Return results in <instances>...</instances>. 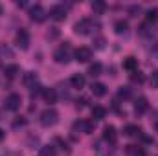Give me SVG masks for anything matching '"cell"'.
<instances>
[{
  "label": "cell",
  "instance_id": "cell-24",
  "mask_svg": "<svg viewBox=\"0 0 158 156\" xmlns=\"http://www.w3.org/2000/svg\"><path fill=\"white\" fill-rule=\"evenodd\" d=\"M127 151H129L132 156H145V151H143V149L134 147V145H129V147H127Z\"/></svg>",
  "mask_w": 158,
  "mask_h": 156
},
{
  "label": "cell",
  "instance_id": "cell-18",
  "mask_svg": "<svg viewBox=\"0 0 158 156\" xmlns=\"http://www.w3.org/2000/svg\"><path fill=\"white\" fill-rule=\"evenodd\" d=\"M136 66H138V63H136V59H134V57H129V59L123 63V68H125V70H129V72H136Z\"/></svg>",
  "mask_w": 158,
  "mask_h": 156
},
{
  "label": "cell",
  "instance_id": "cell-20",
  "mask_svg": "<svg viewBox=\"0 0 158 156\" xmlns=\"http://www.w3.org/2000/svg\"><path fill=\"white\" fill-rule=\"evenodd\" d=\"M40 156H57L55 147H53V145H44V147H40Z\"/></svg>",
  "mask_w": 158,
  "mask_h": 156
},
{
  "label": "cell",
  "instance_id": "cell-25",
  "mask_svg": "<svg viewBox=\"0 0 158 156\" xmlns=\"http://www.w3.org/2000/svg\"><path fill=\"white\" fill-rule=\"evenodd\" d=\"M92 9H94L96 13H101V11L105 9V4H103L101 0H96V2H92Z\"/></svg>",
  "mask_w": 158,
  "mask_h": 156
},
{
  "label": "cell",
  "instance_id": "cell-26",
  "mask_svg": "<svg viewBox=\"0 0 158 156\" xmlns=\"http://www.w3.org/2000/svg\"><path fill=\"white\" fill-rule=\"evenodd\" d=\"M118 96L123 97V99H127V97H131V90H129L127 86H121V88L118 90Z\"/></svg>",
  "mask_w": 158,
  "mask_h": 156
},
{
  "label": "cell",
  "instance_id": "cell-31",
  "mask_svg": "<svg viewBox=\"0 0 158 156\" xmlns=\"http://www.w3.org/2000/svg\"><path fill=\"white\" fill-rule=\"evenodd\" d=\"M0 13H2V7H0Z\"/></svg>",
  "mask_w": 158,
  "mask_h": 156
},
{
  "label": "cell",
  "instance_id": "cell-16",
  "mask_svg": "<svg viewBox=\"0 0 158 156\" xmlns=\"http://www.w3.org/2000/svg\"><path fill=\"white\" fill-rule=\"evenodd\" d=\"M35 83H37V76H35L33 72H28V74L24 76V84H26V86L33 88V86H35Z\"/></svg>",
  "mask_w": 158,
  "mask_h": 156
},
{
  "label": "cell",
  "instance_id": "cell-13",
  "mask_svg": "<svg viewBox=\"0 0 158 156\" xmlns=\"http://www.w3.org/2000/svg\"><path fill=\"white\" fill-rule=\"evenodd\" d=\"M90 90H92V94L98 96V97H101V96L107 94V86H105L103 83H94V84L90 86Z\"/></svg>",
  "mask_w": 158,
  "mask_h": 156
},
{
  "label": "cell",
  "instance_id": "cell-27",
  "mask_svg": "<svg viewBox=\"0 0 158 156\" xmlns=\"http://www.w3.org/2000/svg\"><path fill=\"white\" fill-rule=\"evenodd\" d=\"M131 79H132V81H138V83H142V81H143V76H142L140 72H132Z\"/></svg>",
  "mask_w": 158,
  "mask_h": 156
},
{
  "label": "cell",
  "instance_id": "cell-8",
  "mask_svg": "<svg viewBox=\"0 0 158 156\" xmlns=\"http://www.w3.org/2000/svg\"><path fill=\"white\" fill-rule=\"evenodd\" d=\"M103 140L109 142V143H116L118 132H116V129H114L112 125H107V127H105V130H103Z\"/></svg>",
  "mask_w": 158,
  "mask_h": 156
},
{
  "label": "cell",
  "instance_id": "cell-7",
  "mask_svg": "<svg viewBox=\"0 0 158 156\" xmlns=\"http://www.w3.org/2000/svg\"><path fill=\"white\" fill-rule=\"evenodd\" d=\"M76 33L77 35H88L90 33V30H92V22L90 20H86V18H83V20H79L77 24H76Z\"/></svg>",
  "mask_w": 158,
  "mask_h": 156
},
{
  "label": "cell",
  "instance_id": "cell-22",
  "mask_svg": "<svg viewBox=\"0 0 158 156\" xmlns=\"http://www.w3.org/2000/svg\"><path fill=\"white\" fill-rule=\"evenodd\" d=\"M114 31L119 33V35L125 33V31H127V22H125V20H118V22L114 24Z\"/></svg>",
  "mask_w": 158,
  "mask_h": 156
},
{
  "label": "cell",
  "instance_id": "cell-15",
  "mask_svg": "<svg viewBox=\"0 0 158 156\" xmlns=\"http://www.w3.org/2000/svg\"><path fill=\"white\" fill-rule=\"evenodd\" d=\"M70 83H72L74 88H83V86H85V77H83L81 74H76V76H72Z\"/></svg>",
  "mask_w": 158,
  "mask_h": 156
},
{
  "label": "cell",
  "instance_id": "cell-28",
  "mask_svg": "<svg viewBox=\"0 0 158 156\" xmlns=\"http://www.w3.org/2000/svg\"><path fill=\"white\" fill-rule=\"evenodd\" d=\"M151 84L158 88V72H153V76H151Z\"/></svg>",
  "mask_w": 158,
  "mask_h": 156
},
{
  "label": "cell",
  "instance_id": "cell-17",
  "mask_svg": "<svg viewBox=\"0 0 158 156\" xmlns=\"http://www.w3.org/2000/svg\"><path fill=\"white\" fill-rule=\"evenodd\" d=\"M145 18H147V22H149V24H156V22H158V9H156V7L149 9V11H147V15H145Z\"/></svg>",
  "mask_w": 158,
  "mask_h": 156
},
{
  "label": "cell",
  "instance_id": "cell-19",
  "mask_svg": "<svg viewBox=\"0 0 158 156\" xmlns=\"http://www.w3.org/2000/svg\"><path fill=\"white\" fill-rule=\"evenodd\" d=\"M101 70H103V66H101L99 63H92V64H90V68H88V74H90L92 77H96V76H99V74H101Z\"/></svg>",
  "mask_w": 158,
  "mask_h": 156
},
{
  "label": "cell",
  "instance_id": "cell-14",
  "mask_svg": "<svg viewBox=\"0 0 158 156\" xmlns=\"http://www.w3.org/2000/svg\"><path fill=\"white\" fill-rule=\"evenodd\" d=\"M147 99L145 97H138L136 99V103H134V110H136V114H143L145 110H147Z\"/></svg>",
  "mask_w": 158,
  "mask_h": 156
},
{
  "label": "cell",
  "instance_id": "cell-23",
  "mask_svg": "<svg viewBox=\"0 0 158 156\" xmlns=\"http://www.w3.org/2000/svg\"><path fill=\"white\" fill-rule=\"evenodd\" d=\"M19 74V66L17 64H9V66H6V76L7 77H15Z\"/></svg>",
  "mask_w": 158,
  "mask_h": 156
},
{
  "label": "cell",
  "instance_id": "cell-10",
  "mask_svg": "<svg viewBox=\"0 0 158 156\" xmlns=\"http://www.w3.org/2000/svg\"><path fill=\"white\" fill-rule=\"evenodd\" d=\"M30 17H31V20H35V22H42V20L46 18V11L42 9V6H35V7H31Z\"/></svg>",
  "mask_w": 158,
  "mask_h": 156
},
{
  "label": "cell",
  "instance_id": "cell-9",
  "mask_svg": "<svg viewBox=\"0 0 158 156\" xmlns=\"http://www.w3.org/2000/svg\"><path fill=\"white\" fill-rule=\"evenodd\" d=\"M74 129H76V130H81V132H86V134H90V132L94 130V119H92V121H88V119L77 121V123L74 125Z\"/></svg>",
  "mask_w": 158,
  "mask_h": 156
},
{
  "label": "cell",
  "instance_id": "cell-5",
  "mask_svg": "<svg viewBox=\"0 0 158 156\" xmlns=\"http://www.w3.org/2000/svg\"><path fill=\"white\" fill-rule=\"evenodd\" d=\"M20 103H22L20 96H19V94H11V96L6 99V109H7V110H11V112H15V110H19V109H20Z\"/></svg>",
  "mask_w": 158,
  "mask_h": 156
},
{
  "label": "cell",
  "instance_id": "cell-12",
  "mask_svg": "<svg viewBox=\"0 0 158 156\" xmlns=\"http://www.w3.org/2000/svg\"><path fill=\"white\" fill-rule=\"evenodd\" d=\"M105 116H107V110H105V107H101V105H96V107H92V117H94V121H99V119H103Z\"/></svg>",
  "mask_w": 158,
  "mask_h": 156
},
{
  "label": "cell",
  "instance_id": "cell-3",
  "mask_svg": "<svg viewBox=\"0 0 158 156\" xmlns=\"http://www.w3.org/2000/svg\"><path fill=\"white\" fill-rule=\"evenodd\" d=\"M74 57H76L77 63H86V61L92 59V50L86 48V46H81V48H77V50L74 51Z\"/></svg>",
  "mask_w": 158,
  "mask_h": 156
},
{
  "label": "cell",
  "instance_id": "cell-4",
  "mask_svg": "<svg viewBox=\"0 0 158 156\" xmlns=\"http://www.w3.org/2000/svg\"><path fill=\"white\" fill-rule=\"evenodd\" d=\"M15 42H17V46L20 50H26L30 46V33L26 30H19L17 31V37H15Z\"/></svg>",
  "mask_w": 158,
  "mask_h": 156
},
{
  "label": "cell",
  "instance_id": "cell-11",
  "mask_svg": "<svg viewBox=\"0 0 158 156\" xmlns=\"http://www.w3.org/2000/svg\"><path fill=\"white\" fill-rule=\"evenodd\" d=\"M42 97H44L46 103H55L57 101V92L53 88H44L42 90Z\"/></svg>",
  "mask_w": 158,
  "mask_h": 156
},
{
  "label": "cell",
  "instance_id": "cell-1",
  "mask_svg": "<svg viewBox=\"0 0 158 156\" xmlns=\"http://www.w3.org/2000/svg\"><path fill=\"white\" fill-rule=\"evenodd\" d=\"M53 57H55V61H57V63L66 64V63L72 59V46L66 42L64 46H61V48H57V50H55V55H53Z\"/></svg>",
  "mask_w": 158,
  "mask_h": 156
},
{
  "label": "cell",
  "instance_id": "cell-6",
  "mask_svg": "<svg viewBox=\"0 0 158 156\" xmlns=\"http://www.w3.org/2000/svg\"><path fill=\"white\" fill-rule=\"evenodd\" d=\"M50 17H52L53 20H57V22L64 20V18H66V9H64V6H53V7L50 9Z\"/></svg>",
  "mask_w": 158,
  "mask_h": 156
},
{
  "label": "cell",
  "instance_id": "cell-29",
  "mask_svg": "<svg viewBox=\"0 0 158 156\" xmlns=\"http://www.w3.org/2000/svg\"><path fill=\"white\" fill-rule=\"evenodd\" d=\"M4 136H6V132H4V130H2V129H0V142H2V140H4Z\"/></svg>",
  "mask_w": 158,
  "mask_h": 156
},
{
  "label": "cell",
  "instance_id": "cell-2",
  "mask_svg": "<svg viewBox=\"0 0 158 156\" xmlns=\"http://www.w3.org/2000/svg\"><path fill=\"white\" fill-rule=\"evenodd\" d=\"M57 119H59V112H57L55 109H46V110H42V114H40V123H42L44 127H53V125L57 123Z\"/></svg>",
  "mask_w": 158,
  "mask_h": 156
},
{
  "label": "cell",
  "instance_id": "cell-30",
  "mask_svg": "<svg viewBox=\"0 0 158 156\" xmlns=\"http://www.w3.org/2000/svg\"><path fill=\"white\" fill-rule=\"evenodd\" d=\"M156 130H158V121H156Z\"/></svg>",
  "mask_w": 158,
  "mask_h": 156
},
{
  "label": "cell",
  "instance_id": "cell-21",
  "mask_svg": "<svg viewBox=\"0 0 158 156\" xmlns=\"http://www.w3.org/2000/svg\"><path fill=\"white\" fill-rule=\"evenodd\" d=\"M138 132H140V129H138L136 125H127V127L123 129V134H125V136H136Z\"/></svg>",
  "mask_w": 158,
  "mask_h": 156
}]
</instances>
